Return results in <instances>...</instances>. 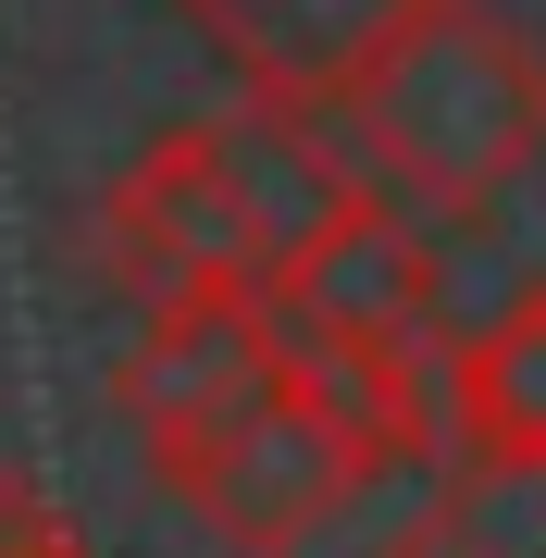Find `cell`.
<instances>
[{"mask_svg": "<svg viewBox=\"0 0 546 558\" xmlns=\"http://www.w3.org/2000/svg\"><path fill=\"white\" fill-rule=\"evenodd\" d=\"M348 199H373V161L336 149V112H199L162 124L124 174L100 186V274L137 311L162 299H223V286H274Z\"/></svg>", "mask_w": 546, "mask_h": 558, "instance_id": "6da1fadb", "label": "cell"}, {"mask_svg": "<svg viewBox=\"0 0 546 558\" xmlns=\"http://www.w3.org/2000/svg\"><path fill=\"white\" fill-rule=\"evenodd\" d=\"M336 124L361 137L385 199H410L423 223H472L546 161V50L497 0H410Z\"/></svg>", "mask_w": 546, "mask_h": 558, "instance_id": "7a4b0ae2", "label": "cell"}, {"mask_svg": "<svg viewBox=\"0 0 546 558\" xmlns=\"http://www.w3.org/2000/svg\"><path fill=\"white\" fill-rule=\"evenodd\" d=\"M149 472H162V497L199 521L211 546H236V558H299V546L385 472V447L361 435V410H348L311 360H286L248 410H223L211 435L162 447Z\"/></svg>", "mask_w": 546, "mask_h": 558, "instance_id": "3957f363", "label": "cell"}, {"mask_svg": "<svg viewBox=\"0 0 546 558\" xmlns=\"http://www.w3.org/2000/svg\"><path fill=\"white\" fill-rule=\"evenodd\" d=\"M299 360H398V348H447V260L410 199H348L286 274L262 286Z\"/></svg>", "mask_w": 546, "mask_h": 558, "instance_id": "277c9868", "label": "cell"}, {"mask_svg": "<svg viewBox=\"0 0 546 558\" xmlns=\"http://www.w3.org/2000/svg\"><path fill=\"white\" fill-rule=\"evenodd\" d=\"M286 360H299V348H286V323H274L262 286H223V299H162V311L137 323V348H124L112 398H124V422H137V447L162 459V447H186V435H211L223 410H248Z\"/></svg>", "mask_w": 546, "mask_h": 558, "instance_id": "5b68a950", "label": "cell"}, {"mask_svg": "<svg viewBox=\"0 0 546 558\" xmlns=\"http://www.w3.org/2000/svg\"><path fill=\"white\" fill-rule=\"evenodd\" d=\"M236 75V100L274 112H348V87L373 75V50L410 25V0H174Z\"/></svg>", "mask_w": 546, "mask_h": 558, "instance_id": "8992f818", "label": "cell"}, {"mask_svg": "<svg viewBox=\"0 0 546 558\" xmlns=\"http://www.w3.org/2000/svg\"><path fill=\"white\" fill-rule=\"evenodd\" d=\"M447 422L497 472H546V286H522L472 336H447Z\"/></svg>", "mask_w": 546, "mask_h": 558, "instance_id": "52a82bcc", "label": "cell"}, {"mask_svg": "<svg viewBox=\"0 0 546 558\" xmlns=\"http://www.w3.org/2000/svg\"><path fill=\"white\" fill-rule=\"evenodd\" d=\"M0 558H100V546L62 521V497L38 472H0Z\"/></svg>", "mask_w": 546, "mask_h": 558, "instance_id": "ba28073f", "label": "cell"}]
</instances>
